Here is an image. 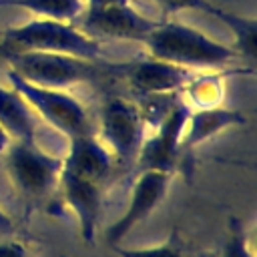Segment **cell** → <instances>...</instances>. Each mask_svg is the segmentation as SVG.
<instances>
[{"label": "cell", "mask_w": 257, "mask_h": 257, "mask_svg": "<svg viewBox=\"0 0 257 257\" xmlns=\"http://www.w3.org/2000/svg\"><path fill=\"white\" fill-rule=\"evenodd\" d=\"M143 44L149 56L189 70H221L241 60L233 44H223L189 24L169 18L159 20Z\"/></svg>", "instance_id": "cell-1"}, {"label": "cell", "mask_w": 257, "mask_h": 257, "mask_svg": "<svg viewBox=\"0 0 257 257\" xmlns=\"http://www.w3.org/2000/svg\"><path fill=\"white\" fill-rule=\"evenodd\" d=\"M4 64L16 76L32 84L58 90L82 82L122 80L126 68V62H106L104 58L90 60L60 52H22L10 56Z\"/></svg>", "instance_id": "cell-2"}, {"label": "cell", "mask_w": 257, "mask_h": 257, "mask_svg": "<svg viewBox=\"0 0 257 257\" xmlns=\"http://www.w3.org/2000/svg\"><path fill=\"white\" fill-rule=\"evenodd\" d=\"M22 52H60L90 60L102 58V46L96 38L84 34L76 24L50 18H32L0 34V62Z\"/></svg>", "instance_id": "cell-3"}, {"label": "cell", "mask_w": 257, "mask_h": 257, "mask_svg": "<svg viewBox=\"0 0 257 257\" xmlns=\"http://www.w3.org/2000/svg\"><path fill=\"white\" fill-rule=\"evenodd\" d=\"M6 153V173L14 193L30 215L58 191L62 159L44 151L34 141H12Z\"/></svg>", "instance_id": "cell-4"}, {"label": "cell", "mask_w": 257, "mask_h": 257, "mask_svg": "<svg viewBox=\"0 0 257 257\" xmlns=\"http://www.w3.org/2000/svg\"><path fill=\"white\" fill-rule=\"evenodd\" d=\"M98 126V139L112 157L114 173L133 171L141 145L147 137V126L137 100L122 96H106L100 106Z\"/></svg>", "instance_id": "cell-5"}, {"label": "cell", "mask_w": 257, "mask_h": 257, "mask_svg": "<svg viewBox=\"0 0 257 257\" xmlns=\"http://www.w3.org/2000/svg\"><path fill=\"white\" fill-rule=\"evenodd\" d=\"M6 76H8V84L28 102L32 112L42 116L44 122H48L54 131H58L66 139L94 133L86 108L70 92L32 84L16 76L12 70H6Z\"/></svg>", "instance_id": "cell-6"}, {"label": "cell", "mask_w": 257, "mask_h": 257, "mask_svg": "<svg viewBox=\"0 0 257 257\" xmlns=\"http://www.w3.org/2000/svg\"><path fill=\"white\" fill-rule=\"evenodd\" d=\"M191 106L181 100L171 108V112L161 120L151 135L145 137L137 163V171H165L171 175L181 173V137L187 122Z\"/></svg>", "instance_id": "cell-7"}, {"label": "cell", "mask_w": 257, "mask_h": 257, "mask_svg": "<svg viewBox=\"0 0 257 257\" xmlns=\"http://www.w3.org/2000/svg\"><path fill=\"white\" fill-rule=\"evenodd\" d=\"M173 177L175 175L165 171H137L126 209L104 231V241L108 243V247L120 245L137 225H141L153 215V211L165 201Z\"/></svg>", "instance_id": "cell-8"}, {"label": "cell", "mask_w": 257, "mask_h": 257, "mask_svg": "<svg viewBox=\"0 0 257 257\" xmlns=\"http://www.w3.org/2000/svg\"><path fill=\"white\" fill-rule=\"evenodd\" d=\"M157 22L159 20H153L135 10L131 2H116L102 8H84L74 24L92 38L104 36L143 44L151 30L157 26Z\"/></svg>", "instance_id": "cell-9"}, {"label": "cell", "mask_w": 257, "mask_h": 257, "mask_svg": "<svg viewBox=\"0 0 257 257\" xmlns=\"http://www.w3.org/2000/svg\"><path fill=\"white\" fill-rule=\"evenodd\" d=\"M199 72L203 70H189L171 62L157 60L147 54L145 58H135L126 62L122 80H126L135 96L143 98L151 94L181 92Z\"/></svg>", "instance_id": "cell-10"}, {"label": "cell", "mask_w": 257, "mask_h": 257, "mask_svg": "<svg viewBox=\"0 0 257 257\" xmlns=\"http://www.w3.org/2000/svg\"><path fill=\"white\" fill-rule=\"evenodd\" d=\"M243 124H247V116L237 108H227L223 104L209 108H191L181 137V175H185L187 179L193 175V155L199 145L221 135L227 128Z\"/></svg>", "instance_id": "cell-11"}, {"label": "cell", "mask_w": 257, "mask_h": 257, "mask_svg": "<svg viewBox=\"0 0 257 257\" xmlns=\"http://www.w3.org/2000/svg\"><path fill=\"white\" fill-rule=\"evenodd\" d=\"M104 187L106 185H102V183L74 177V175L60 171L58 191H60L66 207L74 213V217L78 221L80 237L86 245H92L96 239V229H98L100 213H102Z\"/></svg>", "instance_id": "cell-12"}, {"label": "cell", "mask_w": 257, "mask_h": 257, "mask_svg": "<svg viewBox=\"0 0 257 257\" xmlns=\"http://www.w3.org/2000/svg\"><path fill=\"white\" fill-rule=\"evenodd\" d=\"M62 173L106 185L114 173V163L102 141L94 133H86L68 139V151L62 159Z\"/></svg>", "instance_id": "cell-13"}, {"label": "cell", "mask_w": 257, "mask_h": 257, "mask_svg": "<svg viewBox=\"0 0 257 257\" xmlns=\"http://www.w3.org/2000/svg\"><path fill=\"white\" fill-rule=\"evenodd\" d=\"M159 4L165 8L167 14H175L181 10H199L209 16H215L233 32V36H235L233 48L239 52L241 60H245L247 66H253V62H255V32H257L255 18L239 16L235 12L215 6L209 0H159Z\"/></svg>", "instance_id": "cell-14"}, {"label": "cell", "mask_w": 257, "mask_h": 257, "mask_svg": "<svg viewBox=\"0 0 257 257\" xmlns=\"http://www.w3.org/2000/svg\"><path fill=\"white\" fill-rule=\"evenodd\" d=\"M0 126L12 141H34L36 118L28 102L12 88L0 84Z\"/></svg>", "instance_id": "cell-15"}, {"label": "cell", "mask_w": 257, "mask_h": 257, "mask_svg": "<svg viewBox=\"0 0 257 257\" xmlns=\"http://www.w3.org/2000/svg\"><path fill=\"white\" fill-rule=\"evenodd\" d=\"M12 8L26 10L36 18L74 24L84 12V0H12Z\"/></svg>", "instance_id": "cell-16"}, {"label": "cell", "mask_w": 257, "mask_h": 257, "mask_svg": "<svg viewBox=\"0 0 257 257\" xmlns=\"http://www.w3.org/2000/svg\"><path fill=\"white\" fill-rule=\"evenodd\" d=\"M110 251L116 257H187L185 243H183L181 233L177 229H173L171 235L167 237V241H163L159 245H151V247H122V245H114V247H110Z\"/></svg>", "instance_id": "cell-17"}, {"label": "cell", "mask_w": 257, "mask_h": 257, "mask_svg": "<svg viewBox=\"0 0 257 257\" xmlns=\"http://www.w3.org/2000/svg\"><path fill=\"white\" fill-rule=\"evenodd\" d=\"M217 257H255L251 243H249L245 223L235 215H229V219H227L225 243H223V249Z\"/></svg>", "instance_id": "cell-18"}, {"label": "cell", "mask_w": 257, "mask_h": 257, "mask_svg": "<svg viewBox=\"0 0 257 257\" xmlns=\"http://www.w3.org/2000/svg\"><path fill=\"white\" fill-rule=\"evenodd\" d=\"M0 257H28V251L20 241H0Z\"/></svg>", "instance_id": "cell-19"}, {"label": "cell", "mask_w": 257, "mask_h": 257, "mask_svg": "<svg viewBox=\"0 0 257 257\" xmlns=\"http://www.w3.org/2000/svg\"><path fill=\"white\" fill-rule=\"evenodd\" d=\"M16 233V221L0 207V235H12Z\"/></svg>", "instance_id": "cell-20"}, {"label": "cell", "mask_w": 257, "mask_h": 257, "mask_svg": "<svg viewBox=\"0 0 257 257\" xmlns=\"http://www.w3.org/2000/svg\"><path fill=\"white\" fill-rule=\"evenodd\" d=\"M116 2H131V0H84V8H102Z\"/></svg>", "instance_id": "cell-21"}, {"label": "cell", "mask_w": 257, "mask_h": 257, "mask_svg": "<svg viewBox=\"0 0 257 257\" xmlns=\"http://www.w3.org/2000/svg\"><path fill=\"white\" fill-rule=\"evenodd\" d=\"M10 143H12V139L8 137V133L0 126V153H4L8 147H10Z\"/></svg>", "instance_id": "cell-22"}, {"label": "cell", "mask_w": 257, "mask_h": 257, "mask_svg": "<svg viewBox=\"0 0 257 257\" xmlns=\"http://www.w3.org/2000/svg\"><path fill=\"white\" fill-rule=\"evenodd\" d=\"M197 257H217V255H215L213 251H199Z\"/></svg>", "instance_id": "cell-23"}, {"label": "cell", "mask_w": 257, "mask_h": 257, "mask_svg": "<svg viewBox=\"0 0 257 257\" xmlns=\"http://www.w3.org/2000/svg\"><path fill=\"white\" fill-rule=\"evenodd\" d=\"M12 6V0H0V8H8Z\"/></svg>", "instance_id": "cell-24"}, {"label": "cell", "mask_w": 257, "mask_h": 257, "mask_svg": "<svg viewBox=\"0 0 257 257\" xmlns=\"http://www.w3.org/2000/svg\"><path fill=\"white\" fill-rule=\"evenodd\" d=\"M153 2H159V0H153Z\"/></svg>", "instance_id": "cell-25"}, {"label": "cell", "mask_w": 257, "mask_h": 257, "mask_svg": "<svg viewBox=\"0 0 257 257\" xmlns=\"http://www.w3.org/2000/svg\"><path fill=\"white\" fill-rule=\"evenodd\" d=\"M62 257H64V255H62Z\"/></svg>", "instance_id": "cell-26"}]
</instances>
